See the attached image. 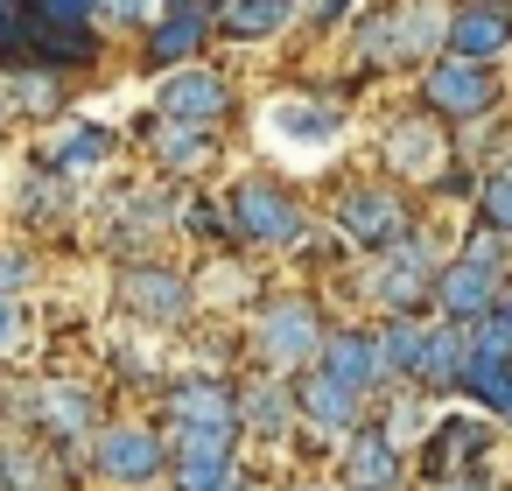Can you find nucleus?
<instances>
[{"mask_svg":"<svg viewBox=\"0 0 512 491\" xmlns=\"http://www.w3.org/2000/svg\"><path fill=\"white\" fill-rule=\"evenodd\" d=\"M225 204H232L225 218H232V232H239V239H274V246L302 239V211H295L274 183H239Z\"/></svg>","mask_w":512,"mask_h":491,"instance_id":"obj_1","label":"nucleus"},{"mask_svg":"<svg viewBox=\"0 0 512 491\" xmlns=\"http://www.w3.org/2000/svg\"><path fill=\"white\" fill-rule=\"evenodd\" d=\"M428 106L449 113V120H477V113L498 106V85H491V71L477 57H449V64L428 71Z\"/></svg>","mask_w":512,"mask_h":491,"instance_id":"obj_2","label":"nucleus"},{"mask_svg":"<svg viewBox=\"0 0 512 491\" xmlns=\"http://www.w3.org/2000/svg\"><path fill=\"white\" fill-rule=\"evenodd\" d=\"M232 421H183V435H176V477H183V491H211L225 470H232Z\"/></svg>","mask_w":512,"mask_h":491,"instance_id":"obj_3","label":"nucleus"},{"mask_svg":"<svg viewBox=\"0 0 512 491\" xmlns=\"http://www.w3.org/2000/svg\"><path fill=\"white\" fill-rule=\"evenodd\" d=\"M442 36H449V50H456V57L491 64V57L512 43V0H463V8L442 22Z\"/></svg>","mask_w":512,"mask_h":491,"instance_id":"obj_4","label":"nucleus"},{"mask_svg":"<svg viewBox=\"0 0 512 491\" xmlns=\"http://www.w3.org/2000/svg\"><path fill=\"white\" fill-rule=\"evenodd\" d=\"M316 344H323L316 302H274V309L260 316V351H267V358H274L281 372L309 365V358H316Z\"/></svg>","mask_w":512,"mask_h":491,"instance_id":"obj_5","label":"nucleus"},{"mask_svg":"<svg viewBox=\"0 0 512 491\" xmlns=\"http://www.w3.org/2000/svg\"><path fill=\"white\" fill-rule=\"evenodd\" d=\"M337 225H344V239H358V246H393V239L407 232V204H400L393 190H344Z\"/></svg>","mask_w":512,"mask_h":491,"instance_id":"obj_6","label":"nucleus"},{"mask_svg":"<svg viewBox=\"0 0 512 491\" xmlns=\"http://www.w3.org/2000/svg\"><path fill=\"white\" fill-rule=\"evenodd\" d=\"M120 295H127V309L148 316V323H183V316H190V281L169 274V267H127V274H120Z\"/></svg>","mask_w":512,"mask_h":491,"instance_id":"obj_7","label":"nucleus"},{"mask_svg":"<svg viewBox=\"0 0 512 491\" xmlns=\"http://www.w3.org/2000/svg\"><path fill=\"white\" fill-rule=\"evenodd\" d=\"M498 288H505V274L498 267H484V260H456L442 281H435V302H442V316H456V323H470V316H484L491 302H498Z\"/></svg>","mask_w":512,"mask_h":491,"instance_id":"obj_8","label":"nucleus"},{"mask_svg":"<svg viewBox=\"0 0 512 491\" xmlns=\"http://www.w3.org/2000/svg\"><path fill=\"white\" fill-rule=\"evenodd\" d=\"M99 470H106L113 484H148V477L162 470V435H155V428H106Z\"/></svg>","mask_w":512,"mask_h":491,"instance_id":"obj_9","label":"nucleus"},{"mask_svg":"<svg viewBox=\"0 0 512 491\" xmlns=\"http://www.w3.org/2000/svg\"><path fill=\"white\" fill-rule=\"evenodd\" d=\"M225 113V78H211V71H176L169 85H162V120H218Z\"/></svg>","mask_w":512,"mask_h":491,"instance_id":"obj_10","label":"nucleus"},{"mask_svg":"<svg viewBox=\"0 0 512 491\" xmlns=\"http://www.w3.org/2000/svg\"><path fill=\"white\" fill-rule=\"evenodd\" d=\"M295 407L323 428V435H344L351 421H358V393L351 386H337L330 372H302V386H295Z\"/></svg>","mask_w":512,"mask_h":491,"instance_id":"obj_11","label":"nucleus"},{"mask_svg":"<svg viewBox=\"0 0 512 491\" xmlns=\"http://www.w3.org/2000/svg\"><path fill=\"white\" fill-rule=\"evenodd\" d=\"M484 442H491V421H484V414H449V421H435V442H428V477H449L456 463L484 456Z\"/></svg>","mask_w":512,"mask_h":491,"instance_id":"obj_12","label":"nucleus"},{"mask_svg":"<svg viewBox=\"0 0 512 491\" xmlns=\"http://www.w3.org/2000/svg\"><path fill=\"white\" fill-rule=\"evenodd\" d=\"M316 358H323V372H330L337 386H351V393H365V386L379 379L372 337H358V330H337V337H323V344H316Z\"/></svg>","mask_w":512,"mask_h":491,"instance_id":"obj_13","label":"nucleus"},{"mask_svg":"<svg viewBox=\"0 0 512 491\" xmlns=\"http://www.w3.org/2000/svg\"><path fill=\"white\" fill-rule=\"evenodd\" d=\"M344 470H351V491H393V484H400V449H393L386 435L358 428V435H351Z\"/></svg>","mask_w":512,"mask_h":491,"instance_id":"obj_14","label":"nucleus"},{"mask_svg":"<svg viewBox=\"0 0 512 491\" xmlns=\"http://www.w3.org/2000/svg\"><path fill=\"white\" fill-rule=\"evenodd\" d=\"M204 29H211L204 0H169V22L148 36V57H155V64H183V57L204 43Z\"/></svg>","mask_w":512,"mask_h":491,"instance_id":"obj_15","label":"nucleus"},{"mask_svg":"<svg viewBox=\"0 0 512 491\" xmlns=\"http://www.w3.org/2000/svg\"><path fill=\"white\" fill-rule=\"evenodd\" d=\"M386 162H393L400 176H435V169H442V134H435L428 120H400V127L386 134Z\"/></svg>","mask_w":512,"mask_h":491,"instance_id":"obj_16","label":"nucleus"},{"mask_svg":"<svg viewBox=\"0 0 512 491\" xmlns=\"http://www.w3.org/2000/svg\"><path fill=\"white\" fill-rule=\"evenodd\" d=\"M428 281H435V267H428V239H414V246H400L393 267L379 274V295H386L393 309H407V302L428 295Z\"/></svg>","mask_w":512,"mask_h":491,"instance_id":"obj_17","label":"nucleus"},{"mask_svg":"<svg viewBox=\"0 0 512 491\" xmlns=\"http://www.w3.org/2000/svg\"><path fill=\"white\" fill-rule=\"evenodd\" d=\"M463 351H470V323H456V316H449V330L421 337V358H414V372H421L428 386H456V365H463Z\"/></svg>","mask_w":512,"mask_h":491,"instance_id":"obj_18","label":"nucleus"},{"mask_svg":"<svg viewBox=\"0 0 512 491\" xmlns=\"http://www.w3.org/2000/svg\"><path fill=\"white\" fill-rule=\"evenodd\" d=\"M106 155H113V134H106V127H71V134H57V141L43 148L50 169H99Z\"/></svg>","mask_w":512,"mask_h":491,"instance_id":"obj_19","label":"nucleus"},{"mask_svg":"<svg viewBox=\"0 0 512 491\" xmlns=\"http://www.w3.org/2000/svg\"><path fill=\"white\" fill-rule=\"evenodd\" d=\"M155 155H162V169H204V162H211V134H204L197 120H162Z\"/></svg>","mask_w":512,"mask_h":491,"instance_id":"obj_20","label":"nucleus"},{"mask_svg":"<svg viewBox=\"0 0 512 491\" xmlns=\"http://www.w3.org/2000/svg\"><path fill=\"white\" fill-rule=\"evenodd\" d=\"M169 407H176V421H239V400H232L218 379H190V386H176Z\"/></svg>","mask_w":512,"mask_h":491,"instance_id":"obj_21","label":"nucleus"},{"mask_svg":"<svg viewBox=\"0 0 512 491\" xmlns=\"http://www.w3.org/2000/svg\"><path fill=\"white\" fill-rule=\"evenodd\" d=\"M456 379L484 400V407H505L512 400V358H491V351H463V365H456Z\"/></svg>","mask_w":512,"mask_h":491,"instance_id":"obj_22","label":"nucleus"},{"mask_svg":"<svg viewBox=\"0 0 512 491\" xmlns=\"http://www.w3.org/2000/svg\"><path fill=\"white\" fill-rule=\"evenodd\" d=\"M288 22V0H225V36L232 43H260Z\"/></svg>","mask_w":512,"mask_h":491,"instance_id":"obj_23","label":"nucleus"},{"mask_svg":"<svg viewBox=\"0 0 512 491\" xmlns=\"http://www.w3.org/2000/svg\"><path fill=\"white\" fill-rule=\"evenodd\" d=\"M36 414H43L57 435H85V428H92V393H78V386H43V393H36Z\"/></svg>","mask_w":512,"mask_h":491,"instance_id":"obj_24","label":"nucleus"},{"mask_svg":"<svg viewBox=\"0 0 512 491\" xmlns=\"http://www.w3.org/2000/svg\"><path fill=\"white\" fill-rule=\"evenodd\" d=\"M281 141H337V113L330 106H274V120H267Z\"/></svg>","mask_w":512,"mask_h":491,"instance_id":"obj_25","label":"nucleus"},{"mask_svg":"<svg viewBox=\"0 0 512 491\" xmlns=\"http://www.w3.org/2000/svg\"><path fill=\"white\" fill-rule=\"evenodd\" d=\"M372 358H379V379H407L414 358H421V330H414V323H393V330L372 344Z\"/></svg>","mask_w":512,"mask_h":491,"instance_id":"obj_26","label":"nucleus"},{"mask_svg":"<svg viewBox=\"0 0 512 491\" xmlns=\"http://www.w3.org/2000/svg\"><path fill=\"white\" fill-rule=\"evenodd\" d=\"M435 36H442V15H435V8L393 15V43H386V57H421V50H428Z\"/></svg>","mask_w":512,"mask_h":491,"instance_id":"obj_27","label":"nucleus"},{"mask_svg":"<svg viewBox=\"0 0 512 491\" xmlns=\"http://www.w3.org/2000/svg\"><path fill=\"white\" fill-rule=\"evenodd\" d=\"M57 99H64L57 71H22V78H8V106H29V113H57Z\"/></svg>","mask_w":512,"mask_h":491,"instance_id":"obj_28","label":"nucleus"},{"mask_svg":"<svg viewBox=\"0 0 512 491\" xmlns=\"http://www.w3.org/2000/svg\"><path fill=\"white\" fill-rule=\"evenodd\" d=\"M288 414H295V393H281V386H253V393H246V421H253V428L274 435V428H288Z\"/></svg>","mask_w":512,"mask_h":491,"instance_id":"obj_29","label":"nucleus"},{"mask_svg":"<svg viewBox=\"0 0 512 491\" xmlns=\"http://www.w3.org/2000/svg\"><path fill=\"white\" fill-rule=\"evenodd\" d=\"M477 211H484L491 232H512V169H498V176L484 183V204H477Z\"/></svg>","mask_w":512,"mask_h":491,"instance_id":"obj_30","label":"nucleus"},{"mask_svg":"<svg viewBox=\"0 0 512 491\" xmlns=\"http://www.w3.org/2000/svg\"><path fill=\"white\" fill-rule=\"evenodd\" d=\"M428 435V414H421V400H393V414H386V442L400 449V442H421Z\"/></svg>","mask_w":512,"mask_h":491,"instance_id":"obj_31","label":"nucleus"},{"mask_svg":"<svg viewBox=\"0 0 512 491\" xmlns=\"http://www.w3.org/2000/svg\"><path fill=\"white\" fill-rule=\"evenodd\" d=\"M92 0H29V22H57V29H85Z\"/></svg>","mask_w":512,"mask_h":491,"instance_id":"obj_32","label":"nucleus"},{"mask_svg":"<svg viewBox=\"0 0 512 491\" xmlns=\"http://www.w3.org/2000/svg\"><path fill=\"white\" fill-rule=\"evenodd\" d=\"M0 491H43V470L22 449H0Z\"/></svg>","mask_w":512,"mask_h":491,"instance_id":"obj_33","label":"nucleus"},{"mask_svg":"<svg viewBox=\"0 0 512 491\" xmlns=\"http://www.w3.org/2000/svg\"><path fill=\"white\" fill-rule=\"evenodd\" d=\"M92 8H106V22H148V0H92Z\"/></svg>","mask_w":512,"mask_h":491,"instance_id":"obj_34","label":"nucleus"},{"mask_svg":"<svg viewBox=\"0 0 512 491\" xmlns=\"http://www.w3.org/2000/svg\"><path fill=\"white\" fill-rule=\"evenodd\" d=\"M22 281H29V260H22V253H0V295L22 288Z\"/></svg>","mask_w":512,"mask_h":491,"instance_id":"obj_35","label":"nucleus"},{"mask_svg":"<svg viewBox=\"0 0 512 491\" xmlns=\"http://www.w3.org/2000/svg\"><path fill=\"white\" fill-rule=\"evenodd\" d=\"M8 337H15V302L0 295V344H8Z\"/></svg>","mask_w":512,"mask_h":491,"instance_id":"obj_36","label":"nucleus"},{"mask_svg":"<svg viewBox=\"0 0 512 491\" xmlns=\"http://www.w3.org/2000/svg\"><path fill=\"white\" fill-rule=\"evenodd\" d=\"M449 491H484V477H449Z\"/></svg>","mask_w":512,"mask_h":491,"instance_id":"obj_37","label":"nucleus"},{"mask_svg":"<svg viewBox=\"0 0 512 491\" xmlns=\"http://www.w3.org/2000/svg\"><path fill=\"white\" fill-rule=\"evenodd\" d=\"M344 8H351V0H323V22H337Z\"/></svg>","mask_w":512,"mask_h":491,"instance_id":"obj_38","label":"nucleus"},{"mask_svg":"<svg viewBox=\"0 0 512 491\" xmlns=\"http://www.w3.org/2000/svg\"><path fill=\"white\" fill-rule=\"evenodd\" d=\"M491 309H498V316H505V323H512V295H498V302H491Z\"/></svg>","mask_w":512,"mask_h":491,"instance_id":"obj_39","label":"nucleus"},{"mask_svg":"<svg viewBox=\"0 0 512 491\" xmlns=\"http://www.w3.org/2000/svg\"><path fill=\"white\" fill-rule=\"evenodd\" d=\"M211 491H239V484H232V470H225V477H218V484H211Z\"/></svg>","mask_w":512,"mask_h":491,"instance_id":"obj_40","label":"nucleus"},{"mask_svg":"<svg viewBox=\"0 0 512 491\" xmlns=\"http://www.w3.org/2000/svg\"><path fill=\"white\" fill-rule=\"evenodd\" d=\"M0 106H8V78H0Z\"/></svg>","mask_w":512,"mask_h":491,"instance_id":"obj_41","label":"nucleus"},{"mask_svg":"<svg viewBox=\"0 0 512 491\" xmlns=\"http://www.w3.org/2000/svg\"><path fill=\"white\" fill-rule=\"evenodd\" d=\"M505 414H512V400H505Z\"/></svg>","mask_w":512,"mask_h":491,"instance_id":"obj_42","label":"nucleus"}]
</instances>
